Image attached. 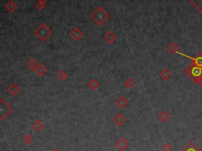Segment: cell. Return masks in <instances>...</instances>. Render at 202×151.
I'll list each match as a JSON object with an SVG mask.
<instances>
[{
    "label": "cell",
    "mask_w": 202,
    "mask_h": 151,
    "mask_svg": "<svg viewBox=\"0 0 202 151\" xmlns=\"http://www.w3.org/2000/svg\"><path fill=\"white\" fill-rule=\"evenodd\" d=\"M185 74L190 78L195 83L198 84L200 79L202 78V67L191 63L188 67L185 69Z\"/></svg>",
    "instance_id": "6da1fadb"
},
{
    "label": "cell",
    "mask_w": 202,
    "mask_h": 151,
    "mask_svg": "<svg viewBox=\"0 0 202 151\" xmlns=\"http://www.w3.org/2000/svg\"><path fill=\"white\" fill-rule=\"evenodd\" d=\"M109 17H110L109 14H108L102 7L97 8V10L92 14V19L100 25H103V23L105 22L109 18Z\"/></svg>",
    "instance_id": "7a4b0ae2"
},
{
    "label": "cell",
    "mask_w": 202,
    "mask_h": 151,
    "mask_svg": "<svg viewBox=\"0 0 202 151\" xmlns=\"http://www.w3.org/2000/svg\"><path fill=\"white\" fill-rule=\"evenodd\" d=\"M115 146H116L120 150L124 151L129 147V142H127L125 138H119V139L117 141L116 143H115Z\"/></svg>",
    "instance_id": "3957f363"
},
{
    "label": "cell",
    "mask_w": 202,
    "mask_h": 151,
    "mask_svg": "<svg viewBox=\"0 0 202 151\" xmlns=\"http://www.w3.org/2000/svg\"><path fill=\"white\" fill-rule=\"evenodd\" d=\"M189 57V56H188ZM189 59H192V63L194 65H197L198 67H202V54L201 53H198L195 56L191 58V57H189Z\"/></svg>",
    "instance_id": "277c9868"
},
{
    "label": "cell",
    "mask_w": 202,
    "mask_h": 151,
    "mask_svg": "<svg viewBox=\"0 0 202 151\" xmlns=\"http://www.w3.org/2000/svg\"><path fill=\"white\" fill-rule=\"evenodd\" d=\"M189 2L202 14V0H189Z\"/></svg>",
    "instance_id": "5b68a950"
},
{
    "label": "cell",
    "mask_w": 202,
    "mask_h": 151,
    "mask_svg": "<svg viewBox=\"0 0 202 151\" xmlns=\"http://www.w3.org/2000/svg\"><path fill=\"white\" fill-rule=\"evenodd\" d=\"M182 151H201L193 142H189L182 150Z\"/></svg>",
    "instance_id": "8992f818"
},
{
    "label": "cell",
    "mask_w": 202,
    "mask_h": 151,
    "mask_svg": "<svg viewBox=\"0 0 202 151\" xmlns=\"http://www.w3.org/2000/svg\"><path fill=\"white\" fill-rule=\"evenodd\" d=\"M6 8H7L10 12H13L17 9V4H16L14 1L10 0V1L6 5Z\"/></svg>",
    "instance_id": "52a82bcc"
},
{
    "label": "cell",
    "mask_w": 202,
    "mask_h": 151,
    "mask_svg": "<svg viewBox=\"0 0 202 151\" xmlns=\"http://www.w3.org/2000/svg\"><path fill=\"white\" fill-rule=\"evenodd\" d=\"M159 120H161L162 122H166L171 118V115H169L168 113L167 112H163V113H160V115L159 116Z\"/></svg>",
    "instance_id": "ba28073f"
},
{
    "label": "cell",
    "mask_w": 202,
    "mask_h": 151,
    "mask_svg": "<svg viewBox=\"0 0 202 151\" xmlns=\"http://www.w3.org/2000/svg\"><path fill=\"white\" fill-rule=\"evenodd\" d=\"M169 50L171 51V52H174V53H175V52H178V45L176 44H171V45H170V47H169Z\"/></svg>",
    "instance_id": "9c48e42d"
},
{
    "label": "cell",
    "mask_w": 202,
    "mask_h": 151,
    "mask_svg": "<svg viewBox=\"0 0 202 151\" xmlns=\"http://www.w3.org/2000/svg\"><path fill=\"white\" fill-rule=\"evenodd\" d=\"M170 76H171V74H170V72H169L168 70H164L161 74L162 78L164 79H168L169 78H170Z\"/></svg>",
    "instance_id": "30bf717a"
},
{
    "label": "cell",
    "mask_w": 202,
    "mask_h": 151,
    "mask_svg": "<svg viewBox=\"0 0 202 151\" xmlns=\"http://www.w3.org/2000/svg\"><path fill=\"white\" fill-rule=\"evenodd\" d=\"M24 141L26 144H30L32 142V137L29 135H26L24 137Z\"/></svg>",
    "instance_id": "8fae6325"
},
{
    "label": "cell",
    "mask_w": 202,
    "mask_h": 151,
    "mask_svg": "<svg viewBox=\"0 0 202 151\" xmlns=\"http://www.w3.org/2000/svg\"><path fill=\"white\" fill-rule=\"evenodd\" d=\"M163 150L164 151H171L172 150V147L171 146V144H169V143H166V144H164L163 146Z\"/></svg>",
    "instance_id": "7c38bea8"
},
{
    "label": "cell",
    "mask_w": 202,
    "mask_h": 151,
    "mask_svg": "<svg viewBox=\"0 0 202 151\" xmlns=\"http://www.w3.org/2000/svg\"><path fill=\"white\" fill-rule=\"evenodd\" d=\"M43 124H41L40 121H38V122H36V124L34 125V127H35L37 131H41V128L43 127Z\"/></svg>",
    "instance_id": "4fadbf2b"
},
{
    "label": "cell",
    "mask_w": 202,
    "mask_h": 151,
    "mask_svg": "<svg viewBox=\"0 0 202 151\" xmlns=\"http://www.w3.org/2000/svg\"><path fill=\"white\" fill-rule=\"evenodd\" d=\"M36 8H37V9L40 10H43V7H45L44 2H41V1H40V2H39L38 3H37V4H36Z\"/></svg>",
    "instance_id": "5bb4252c"
},
{
    "label": "cell",
    "mask_w": 202,
    "mask_h": 151,
    "mask_svg": "<svg viewBox=\"0 0 202 151\" xmlns=\"http://www.w3.org/2000/svg\"><path fill=\"white\" fill-rule=\"evenodd\" d=\"M198 85H199V86H201L202 87V78L200 79V81H199V82H198Z\"/></svg>",
    "instance_id": "9a60e30c"
},
{
    "label": "cell",
    "mask_w": 202,
    "mask_h": 151,
    "mask_svg": "<svg viewBox=\"0 0 202 151\" xmlns=\"http://www.w3.org/2000/svg\"><path fill=\"white\" fill-rule=\"evenodd\" d=\"M52 151H60V150H58V149H54Z\"/></svg>",
    "instance_id": "2e32d148"
},
{
    "label": "cell",
    "mask_w": 202,
    "mask_h": 151,
    "mask_svg": "<svg viewBox=\"0 0 202 151\" xmlns=\"http://www.w3.org/2000/svg\"><path fill=\"white\" fill-rule=\"evenodd\" d=\"M40 1H41V2H46V1H47V0H40Z\"/></svg>",
    "instance_id": "e0dca14e"
}]
</instances>
